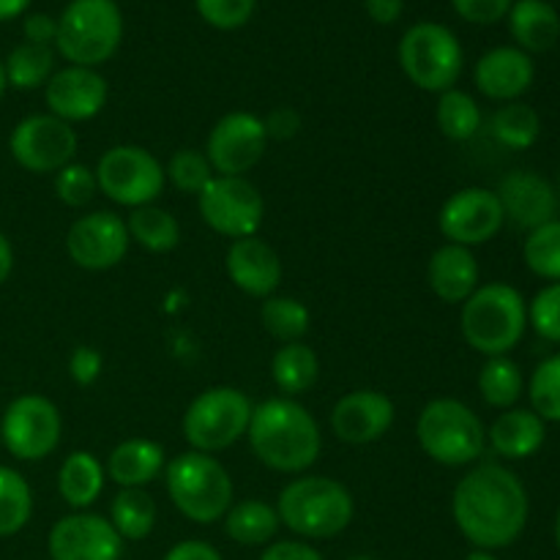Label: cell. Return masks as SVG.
<instances>
[{
	"label": "cell",
	"instance_id": "6da1fadb",
	"mask_svg": "<svg viewBox=\"0 0 560 560\" xmlns=\"http://www.w3.org/2000/svg\"><path fill=\"white\" fill-rule=\"evenodd\" d=\"M528 514V490L514 470L498 463H479L454 487L452 517L476 550L512 547L523 536Z\"/></svg>",
	"mask_w": 560,
	"mask_h": 560
},
{
	"label": "cell",
	"instance_id": "7a4b0ae2",
	"mask_svg": "<svg viewBox=\"0 0 560 560\" xmlns=\"http://www.w3.org/2000/svg\"><path fill=\"white\" fill-rule=\"evenodd\" d=\"M246 441L268 470L284 476H304L323 452L320 424L293 397H273L255 405Z\"/></svg>",
	"mask_w": 560,
	"mask_h": 560
},
{
	"label": "cell",
	"instance_id": "3957f363",
	"mask_svg": "<svg viewBox=\"0 0 560 560\" xmlns=\"http://www.w3.org/2000/svg\"><path fill=\"white\" fill-rule=\"evenodd\" d=\"M528 328V301L506 282L479 284L459 312V331L468 348L487 355H509Z\"/></svg>",
	"mask_w": 560,
	"mask_h": 560
},
{
	"label": "cell",
	"instance_id": "277c9868",
	"mask_svg": "<svg viewBox=\"0 0 560 560\" xmlns=\"http://www.w3.org/2000/svg\"><path fill=\"white\" fill-rule=\"evenodd\" d=\"M279 523L301 539H334L355 517V501L331 476H299L277 501Z\"/></svg>",
	"mask_w": 560,
	"mask_h": 560
},
{
	"label": "cell",
	"instance_id": "5b68a950",
	"mask_svg": "<svg viewBox=\"0 0 560 560\" xmlns=\"http://www.w3.org/2000/svg\"><path fill=\"white\" fill-rule=\"evenodd\" d=\"M164 487L173 506L197 525L224 520L235 501V487L228 468L213 454L184 452L164 468Z\"/></svg>",
	"mask_w": 560,
	"mask_h": 560
},
{
	"label": "cell",
	"instance_id": "8992f818",
	"mask_svg": "<svg viewBox=\"0 0 560 560\" xmlns=\"http://www.w3.org/2000/svg\"><path fill=\"white\" fill-rule=\"evenodd\" d=\"M419 446L443 468H465L479 463L487 448V430L474 408L452 397H438L421 408L416 421Z\"/></svg>",
	"mask_w": 560,
	"mask_h": 560
},
{
	"label": "cell",
	"instance_id": "52a82bcc",
	"mask_svg": "<svg viewBox=\"0 0 560 560\" xmlns=\"http://www.w3.org/2000/svg\"><path fill=\"white\" fill-rule=\"evenodd\" d=\"M124 42V14L115 0H71L58 16L55 52L69 66L98 69Z\"/></svg>",
	"mask_w": 560,
	"mask_h": 560
},
{
	"label": "cell",
	"instance_id": "ba28073f",
	"mask_svg": "<svg viewBox=\"0 0 560 560\" xmlns=\"http://www.w3.org/2000/svg\"><path fill=\"white\" fill-rule=\"evenodd\" d=\"M399 69L419 91L438 93L457 88L465 66L463 44L441 22H416L399 38Z\"/></svg>",
	"mask_w": 560,
	"mask_h": 560
},
{
	"label": "cell",
	"instance_id": "9c48e42d",
	"mask_svg": "<svg viewBox=\"0 0 560 560\" xmlns=\"http://www.w3.org/2000/svg\"><path fill=\"white\" fill-rule=\"evenodd\" d=\"M252 399L233 386H211L186 408L180 432L191 452L219 454L246 438L252 421Z\"/></svg>",
	"mask_w": 560,
	"mask_h": 560
},
{
	"label": "cell",
	"instance_id": "30bf717a",
	"mask_svg": "<svg viewBox=\"0 0 560 560\" xmlns=\"http://www.w3.org/2000/svg\"><path fill=\"white\" fill-rule=\"evenodd\" d=\"M98 191L124 208L156 206L164 195L167 175L164 164L142 145H113L93 167Z\"/></svg>",
	"mask_w": 560,
	"mask_h": 560
},
{
	"label": "cell",
	"instance_id": "8fae6325",
	"mask_svg": "<svg viewBox=\"0 0 560 560\" xmlns=\"http://www.w3.org/2000/svg\"><path fill=\"white\" fill-rule=\"evenodd\" d=\"M197 211L213 233L238 241L260 233L266 202L246 175H213L211 184L197 195Z\"/></svg>",
	"mask_w": 560,
	"mask_h": 560
},
{
	"label": "cell",
	"instance_id": "7c38bea8",
	"mask_svg": "<svg viewBox=\"0 0 560 560\" xmlns=\"http://www.w3.org/2000/svg\"><path fill=\"white\" fill-rule=\"evenodd\" d=\"M63 416L52 399L42 394H22L9 402L0 419V443L22 463L47 459L60 446Z\"/></svg>",
	"mask_w": 560,
	"mask_h": 560
},
{
	"label": "cell",
	"instance_id": "4fadbf2b",
	"mask_svg": "<svg viewBox=\"0 0 560 560\" xmlns=\"http://www.w3.org/2000/svg\"><path fill=\"white\" fill-rule=\"evenodd\" d=\"M80 137L74 126L49 113L27 115L14 126L9 137V151L22 170L33 175H55L74 162Z\"/></svg>",
	"mask_w": 560,
	"mask_h": 560
},
{
	"label": "cell",
	"instance_id": "5bb4252c",
	"mask_svg": "<svg viewBox=\"0 0 560 560\" xmlns=\"http://www.w3.org/2000/svg\"><path fill=\"white\" fill-rule=\"evenodd\" d=\"M268 142L260 115L235 109L222 115L208 131L206 156L217 175H246L266 156Z\"/></svg>",
	"mask_w": 560,
	"mask_h": 560
},
{
	"label": "cell",
	"instance_id": "9a60e30c",
	"mask_svg": "<svg viewBox=\"0 0 560 560\" xmlns=\"http://www.w3.org/2000/svg\"><path fill=\"white\" fill-rule=\"evenodd\" d=\"M503 224H506V217H503L501 200L495 191L485 186L454 191L438 213V230L446 244L468 246V249L495 238Z\"/></svg>",
	"mask_w": 560,
	"mask_h": 560
},
{
	"label": "cell",
	"instance_id": "2e32d148",
	"mask_svg": "<svg viewBox=\"0 0 560 560\" xmlns=\"http://www.w3.org/2000/svg\"><path fill=\"white\" fill-rule=\"evenodd\" d=\"M129 230L126 219L113 211H91L77 219L66 233V252L71 262L85 271H109L120 266L129 252Z\"/></svg>",
	"mask_w": 560,
	"mask_h": 560
},
{
	"label": "cell",
	"instance_id": "e0dca14e",
	"mask_svg": "<svg viewBox=\"0 0 560 560\" xmlns=\"http://www.w3.org/2000/svg\"><path fill=\"white\" fill-rule=\"evenodd\" d=\"M47 550L52 560H120L124 539L102 514L71 512L49 528Z\"/></svg>",
	"mask_w": 560,
	"mask_h": 560
},
{
	"label": "cell",
	"instance_id": "ac0fdd59",
	"mask_svg": "<svg viewBox=\"0 0 560 560\" xmlns=\"http://www.w3.org/2000/svg\"><path fill=\"white\" fill-rule=\"evenodd\" d=\"M397 419L392 399L375 388H355L331 408V432L350 446H370L388 435Z\"/></svg>",
	"mask_w": 560,
	"mask_h": 560
},
{
	"label": "cell",
	"instance_id": "d6986e66",
	"mask_svg": "<svg viewBox=\"0 0 560 560\" xmlns=\"http://www.w3.org/2000/svg\"><path fill=\"white\" fill-rule=\"evenodd\" d=\"M107 80L96 69H85V66H63L44 85L49 115L71 126L96 118L107 104Z\"/></svg>",
	"mask_w": 560,
	"mask_h": 560
},
{
	"label": "cell",
	"instance_id": "ffe728a7",
	"mask_svg": "<svg viewBox=\"0 0 560 560\" xmlns=\"http://www.w3.org/2000/svg\"><path fill=\"white\" fill-rule=\"evenodd\" d=\"M501 200L503 217L520 230H536L552 222L558 213V191L552 189L545 175L534 170H514L498 184L495 189Z\"/></svg>",
	"mask_w": 560,
	"mask_h": 560
},
{
	"label": "cell",
	"instance_id": "44dd1931",
	"mask_svg": "<svg viewBox=\"0 0 560 560\" xmlns=\"http://www.w3.org/2000/svg\"><path fill=\"white\" fill-rule=\"evenodd\" d=\"M224 271L241 293L262 301L277 295L284 273L279 252L257 235L230 241L228 255H224Z\"/></svg>",
	"mask_w": 560,
	"mask_h": 560
},
{
	"label": "cell",
	"instance_id": "7402d4cb",
	"mask_svg": "<svg viewBox=\"0 0 560 560\" xmlns=\"http://www.w3.org/2000/svg\"><path fill=\"white\" fill-rule=\"evenodd\" d=\"M536 80V66L528 52L520 47H492L476 60V91L490 102H520Z\"/></svg>",
	"mask_w": 560,
	"mask_h": 560
},
{
	"label": "cell",
	"instance_id": "603a6c76",
	"mask_svg": "<svg viewBox=\"0 0 560 560\" xmlns=\"http://www.w3.org/2000/svg\"><path fill=\"white\" fill-rule=\"evenodd\" d=\"M427 284L443 304H465L479 288V262L474 249L443 244L427 262Z\"/></svg>",
	"mask_w": 560,
	"mask_h": 560
},
{
	"label": "cell",
	"instance_id": "cb8c5ba5",
	"mask_svg": "<svg viewBox=\"0 0 560 560\" xmlns=\"http://www.w3.org/2000/svg\"><path fill=\"white\" fill-rule=\"evenodd\" d=\"M104 468H107V479H113L120 490H145L153 479L164 474L167 454L156 441L129 438L109 452Z\"/></svg>",
	"mask_w": 560,
	"mask_h": 560
},
{
	"label": "cell",
	"instance_id": "d4e9b609",
	"mask_svg": "<svg viewBox=\"0 0 560 560\" xmlns=\"http://www.w3.org/2000/svg\"><path fill=\"white\" fill-rule=\"evenodd\" d=\"M547 421L530 408H509L487 430V446L503 459H528L545 446Z\"/></svg>",
	"mask_w": 560,
	"mask_h": 560
},
{
	"label": "cell",
	"instance_id": "484cf974",
	"mask_svg": "<svg viewBox=\"0 0 560 560\" xmlns=\"http://www.w3.org/2000/svg\"><path fill=\"white\" fill-rule=\"evenodd\" d=\"M509 31L523 52H550L560 38V14L547 0H514Z\"/></svg>",
	"mask_w": 560,
	"mask_h": 560
},
{
	"label": "cell",
	"instance_id": "4316f807",
	"mask_svg": "<svg viewBox=\"0 0 560 560\" xmlns=\"http://www.w3.org/2000/svg\"><path fill=\"white\" fill-rule=\"evenodd\" d=\"M107 468L93 452H71L60 463L58 492L74 512H88L102 498Z\"/></svg>",
	"mask_w": 560,
	"mask_h": 560
},
{
	"label": "cell",
	"instance_id": "83f0119b",
	"mask_svg": "<svg viewBox=\"0 0 560 560\" xmlns=\"http://www.w3.org/2000/svg\"><path fill=\"white\" fill-rule=\"evenodd\" d=\"M277 506L257 498H246L224 514V534L241 547H268L279 534Z\"/></svg>",
	"mask_w": 560,
	"mask_h": 560
},
{
	"label": "cell",
	"instance_id": "f1b7e54d",
	"mask_svg": "<svg viewBox=\"0 0 560 560\" xmlns=\"http://www.w3.org/2000/svg\"><path fill=\"white\" fill-rule=\"evenodd\" d=\"M271 377L284 397L306 394L320 377V359L306 342H290L273 353Z\"/></svg>",
	"mask_w": 560,
	"mask_h": 560
},
{
	"label": "cell",
	"instance_id": "f546056e",
	"mask_svg": "<svg viewBox=\"0 0 560 560\" xmlns=\"http://www.w3.org/2000/svg\"><path fill=\"white\" fill-rule=\"evenodd\" d=\"M126 230L140 249L153 252V255H167L180 244L178 219L159 206L135 208L126 219Z\"/></svg>",
	"mask_w": 560,
	"mask_h": 560
},
{
	"label": "cell",
	"instance_id": "4dcf8cb0",
	"mask_svg": "<svg viewBox=\"0 0 560 560\" xmlns=\"http://www.w3.org/2000/svg\"><path fill=\"white\" fill-rule=\"evenodd\" d=\"M525 392V377L517 361L509 355H492L479 370V394L490 408L509 410L517 408Z\"/></svg>",
	"mask_w": 560,
	"mask_h": 560
},
{
	"label": "cell",
	"instance_id": "1f68e13d",
	"mask_svg": "<svg viewBox=\"0 0 560 560\" xmlns=\"http://www.w3.org/2000/svg\"><path fill=\"white\" fill-rule=\"evenodd\" d=\"M107 520L124 541H142L156 528V503L145 490H120L109 503Z\"/></svg>",
	"mask_w": 560,
	"mask_h": 560
},
{
	"label": "cell",
	"instance_id": "d6a6232c",
	"mask_svg": "<svg viewBox=\"0 0 560 560\" xmlns=\"http://www.w3.org/2000/svg\"><path fill=\"white\" fill-rule=\"evenodd\" d=\"M5 82L16 91H36L55 74V47L22 42L9 52L3 63Z\"/></svg>",
	"mask_w": 560,
	"mask_h": 560
},
{
	"label": "cell",
	"instance_id": "836d02e7",
	"mask_svg": "<svg viewBox=\"0 0 560 560\" xmlns=\"http://www.w3.org/2000/svg\"><path fill=\"white\" fill-rule=\"evenodd\" d=\"M435 120L438 129H441V135L446 137V140L468 142L474 140L481 129V107L476 104V98L470 96L468 91L452 88V91H443L441 96H438Z\"/></svg>",
	"mask_w": 560,
	"mask_h": 560
},
{
	"label": "cell",
	"instance_id": "e575fe53",
	"mask_svg": "<svg viewBox=\"0 0 560 560\" xmlns=\"http://www.w3.org/2000/svg\"><path fill=\"white\" fill-rule=\"evenodd\" d=\"M260 320L262 328L282 345L304 342L312 326V315L306 304L293 299V295H271V299L262 301Z\"/></svg>",
	"mask_w": 560,
	"mask_h": 560
},
{
	"label": "cell",
	"instance_id": "d590c367",
	"mask_svg": "<svg viewBox=\"0 0 560 560\" xmlns=\"http://www.w3.org/2000/svg\"><path fill=\"white\" fill-rule=\"evenodd\" d=\"M490 131L503 148L525 151V148L536 145V140H539L541 118L530 104L509 102L495 109V115L490 120Z\"/></svg>",
	"mask_w": 560,
	"mask_h": 560
},
{
	"label": "cell",
	"instance_id": "8d00e7d4",
	"mask_svg": "<svg viewBox=\"0 0 560 560\" xmlns=\"http://www.w3.org/2000/svg\"><path fill=\"white\" fill-rule=\"evenodd\" d=\"M33 517V492L25 476L0 465V539L20 534Z\"/></svg>",
	"mask_w": 560,
	"mask_h": 560
},
{
	"label": "cell",
	"instance_id": "74e56055",
	"mask_svg": "<svg viewBox=\"0 0 560 560\" xmlns=\"http://www.w3.org/2000/svg\"><path fill=\"white\" fill-rule=\"evenodd\" d=\"M525 266L547 282H560V219L530 230L523 244Z\"/></svg>",
	"mask_w": 560,
	"mask_h": 560
},
{
	"label": "cell",
	"instance_id": "f35d334b",
	"mask_svg": "<svg viewBox=\"0 0 560 560\" xmlns=\"http://www.w3.org/2000/svg\"><path fill=\"white\" fill-rule=\"evenodd\" d=\"M530 410L541 421L560 424V353L541 361L528 383Z\"/></svg>",
	"mask_w": 560,
	"mask_h": 560
},
{
	"label": "cell",
	"instance_id": "ab89813d",
	"mask_svg": "<svg viewBox=\"0 0 560 560\" xmlns=\"http://www.w3.org/2000/svg\"><path fill=\"white\" fill-rule=\"evenodd\" d=\"M170 184L180 191V195H200L208 184L213 180V167L208 162L206 151H195V148H180L170 156L167 167H164Z\"/></svg>",
	"mask_w": 560,
	"mask_h": 560
},
{
	"label": "cell",
	"instance_id": "60d3db41",
	"mask_svg": "<svg viewBox=\"0 0 560 560\" xmlns=\"http://www.w3.org/2000/svg\"><path fill=\"white\" fill-rule=\"evenodd\" d=\"M55 195L63 206L85 208L98 195L96 173L88 164L71 162L55 173Z\"/></svg>",
	"mask_w": 560,
	"mask_h": 560
},
{
	"label": "cell",
	"instance_id": "b9f144b4",
	"mask_svg": "<svg viewBox=\"0 0 560 560\" xmlns=\"http://www.w3.org/2000/svg\"><path fill=\"white\" fill-rule=\"evenodd\" d=\"M528 323L547 342L560 345V282H550L528 304Z\"/></svg>",
	"mask_w": 560,
	"mask_h": 560
},
{
	"label": "cell",
	"instance_id": "7bdbcfd3",
	"mask_svg": "<svg viewBox=\"0 0 560 560\" xmlns=\"http://www.w3.org/2000/svg\"><path fill=\"white\" fill-rule=\"evenodd\" d=\"M197 14L217 31H238L255 16L257 0H195Z\"/></svg>",
	"mask_w": 560,
	"mask_h": 560
},
{
	"label": "cell",
	"instance_id": "ee69618b",
	"mask_svg": "<svg viewBox=\"0 0 560 560\" xmlns=\"http://www.w3.org/2000/svg\"><path fill=\"white\" fill-rule=\"evenodd\" d=\"M452 5L470 25H495L506 20L514 0H452Z\"/></svg>",
	"mask_w": 560,
	"mask_h": 560
},
{
	"label": "cell",
	"instance_id": "f6af8a7d",
	"mask_svg": "<svg viewBox=\"0 0 560 560\" xmlns=\"http://www.w3.org/2000/svg\"><path fill=\"white\" fill-rule=\"evenodd\" d=\"M104 372V355L91 345H80L69 355V375L77 386H93Z\"/></svg>",
	"mask_w": 560,
	"mask_h": 560
},
{
	"label": "cell",
	"instance_id": "bcb514c9",
	"mask_svg": "<svg viewBox=\"0 0 560 560\" xmlns=\"http://www.w3.org/2000/svg\"><path fill=\"white\" fill-rule=\"evenodd\" d=\"M262 124H266V135L268 140H293L295 135L301 131V115L295 113L293 107H279L273 109L268 118H262Z\"/></svg>",
	"mask_w": 560,
	"mask_h": 560
},
{
	"label": "cell",
	"instance_id": "7dc6e473",
	"mask_svg": "<svg viewBox=\"0 0 560 560\" xmlns=\"http://www.w3.org/2000/svg\"><path fill=\"white\" fill-rule=\"evenodd\" d=\"M22 33H25V42L31 44H44V47H55V36H58V20L44 11H33L22 22Z\"/></svg>",
	"mask_w": 560,
	"mask_h": 560
},
{
	"label": "cell",
	"instance_id": "c3c4849f",
	"mask_svg": "<svg viewBox=\"0 0 560 560\" xmlns=\"http://www.w3.org/2000/svg\"><path fill=\"white\" fill-rule=\"evenodd\" d=\"M260 560H326L312 545L299 539H279L262 550Z\"/></svg>",
	"mask_w": 560,
	"mask_h": 560
},
{
	"label": "cell",
	"instance_id": "681fc988",
	"mask_svg": "<svg viewBox=\"0 0 560 560\" xmlns=\"http://www.w3.org/2000/svg\"><path fill=\"white\" fill-rule=\"evenodd\" d=\"M164 560H222V552L213 545H208V541L186 539L178 541V545L164 556Z\"/></svg>",
	"mask_w": 560,
	"mask_h": 560
},
{
	"label": "cell",
	"instance_id": "f907efd6",
	"mask_svg": "<svg viewBox=\"0 0 560 560\" xmlns=\"http://www.w3.org/2000/svg\"><path fill=\"white\" fill-rule=\"evenodd\" d=\"M364 9L377 25H394L402 16L405 0H364Z\"/></svg>",
	"mask_w": 560,
	"mask_h": 560
},
{
	"label": "cell",
	"instance_id": "816d5d0a",
	"mask_svg": "<svg viewBox=\"0 0 560 560\" xmlns=\"http://www.w3.org/2000/svg\"><path fill=\"white\" fill-rule=\"evenodd\" d=\"M11 271H14V246H11V241L0 230V284L9 282Z\"/></svg>",
	"mask_w": 560,
	"mask_h": 560
},
{
	"label": "cell",
	"instance_id": "f5cc1de1",
	"mask_svg": "<svg viewBox=\"0 0 560 560\" xmlns=\"http://www.w3.org/2000/svg\"><path fill=\"white\" fill-rule=\"evenodd\" d=\"M31 0H0V22L16 20L20 14H25Z\"/></svg>",
	"mask_w": 560,
	"mask_h": 560
},
{
	"label": "cell",
	"instance_id": "db71d44e",
	"mask_svg": "<svg viewBox=\"0 0 560 560\" xmlns=\"http://www.w3.org/2000/svg\"><path fill=\"white\" fill-rule=\"evenodd\" d=\"M465 560H498V558L492 556V552H487V550H474Z\"/></svg>",
	"mask_w": 560,
	"mask_h": 560
},
{
	"label": "cell",
	"instance_id": "11a10c76",
	"mask_svg": "<svg viewBox=\"0 0 560 560\" xmlns=\"http://www.w3.org/2000/svg\"><path fill=\"white\" fill-rule=\"evenodd\" d=\"M5 88H9V82H5V69H3V60H0V98H3Z\"/></svg>",
	"mask_w": 560,
	"mask_h": 560
},
{
	"label": "cell",
	"instance_id": "9f6ffc18",
	"mask_svg": "<svg viewBox=\"0 0 560 560\" xmlns=\"http://www.w3.org/2000/svg\"><path fill=\"white\" fill-rule=\"evenodd\" d=\"M556 545L560 550V509H558V520H556Z\"/></svg>",
	"mask_w": 560,
	"mask_h": 560
},
{
	"label": "cell",
	"instance_id": "6f0895ef",
	"mask_svg": "<svg viewBox=\"0 0 560 560\" xmlns=\"http://www.w3.org/2000/svg\"><path fill=\"white\" fill-rule=\"evenodd\" d=\"M348 560H375V558H370V556H353V558H348Z\"/></svg>",
	"mask_w": 560,
	"mask_h": 560
},
{
	"label": "cell",
	"instance_id": "680465c9",
	"mask_svg": "<svg viewBox=\"0 0 560 560\" xmlns=\"http://www.w3.org/2000/svg\"><path fill=\"white\" fill-rule=\"evenodd\" d=\"M558 197H560V175H558Z\"/></svg>",
	"mask_w": 560,
	"mask_h": 560
}]
</instances>
